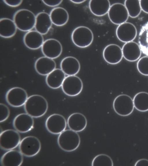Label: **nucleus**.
<instances>
[{"label": "nucleus", "instance_id": "1a4fd4ad", "mask_svg": "<svg viewBox=\"0 0 148 166\" xmlns=\"http://www.w3.org/2000/svg\"><path fill=\"white\" fill-rule=\"evenodd\" d=\"M62 91L66 95L75 96L79 94L83 88L81 79L75 75L66 77L61 86Z\"/></svg>", "mask_w": 148, "mask_h": 166}, {"label": "nucleus", "instance_id": "473e14b6", "mask_svg": "<svg viewBox=\"0 0 148 166\" xmlns=\"http://www.w3.org/2000/svg\"><path fill=\"white\" fill-rule=\"evenodd\" d=\"M42 1L47 6L51 7H55L60 4L62 0H42Z\"/></svg>", "mask_w": 148, "mask_h": 166}, {"label": "nucleus", "instance_id": "a878e982", "mask_svg": "<svg viewBox=\"0 0 148 166\" xmlns=\"http://www.w3.org/2000/svg\"><path fill=\"white\" fill-rule=\"evenodd\" d=\"M17 28L13 20L3 18L0 20V35L6 38H11L16 34Z\"/></svg>", "mask_w": 148, "mask_h": 166}, {"label": "nucleus", "instance_id": "20e7f679", "mask_svg": "<svg viewBox=\"0 0 148 166\" xmlns=\"http://www.w3.org/2000/svg\"><path fill=\"white\" fill-rule=\"evenodd\" d=\"M71 38L75 45L79 47L84 48L88 47L92 44L94 36L92 32L89 28L80 26L73 30Z\"/></svg>", "mask_w": 148, "mask_h": 166}, {"label": "nucleus", "instance_id": "0eeeda50", "mask_svg": "<svg viewBox=\"0 0 148 166\" xmlns=\"http://www.w3.org/2000/svg\"><path fill=\"white\" fill-rule=\"evenodd\" d=\"M21 137L17 131L8 129L3 131L0 135V146L5 150L14 149L19 146Z\"/></svg>", "mask_w": 148, "mask_h": 166}, {"label": "nucleus", "instance_id": "f704fd0d", "mask_svg": "<svg viewBox=\"0 0 148 166\" xmlns=\"http://www.w3.org/2000/svg\"><path fill=\"white\" fill-rule=\"evenodd\" d=\"M140 4L142 10L148 14V0H140Z\"/></svg>", "mask_w": 148, "mask_h": 166}, {"label": "nucleus", "instance_id": "423d86ee", "mask_svg": "<svg viewBox=\"0 0 148 166\" xmlns=\"http://www.w3.org/2000/svg\"><path fill=\"white\" fill-rule=\"evenodd\" d=\"M41 143L36 137L29 136L23 138L19 145V151L24 156L31 157L37 155L40 151Z\"/></svg>", "mask_w": 148, "mask_h": 166}, {"label": "nucleus", "instance_id": "dca6fc26", "mask_svg": "<svg viewBox=\"0 0 148 166\" xmlns=\"http://www.w3.org/2000/svg\"><path fill=\"white\" fill-rule=\"evenodd\" d=\"M56 64L53 59L45 56L40 57L36 61L34 68L39 75L47 76L56 68Z\"/></svg>", "mask_w": 148, "mask_h": 166}, {"label": "nucleus", "instance_id": "c756f323", "mask_svg": "<svg viewBox=\"0 0 148 166\" xmlns=\"http://www.w3.org/2000/svg\"><path fill=\"white\" fill-rule=\"evenodd\" d=\"M113 165L111 158L108 155L103 154L96 156L91 163L92 166H113Z\"/></svg>", "mask_w": 148, "mask_h": 166}, {"label": "nucleus", "instance_id": "b1692460", "mask_svg": "<svg viewBox=\"0 0 148 166\" xmlns=\"http://www.w3.org/2000/svg\"><path fill=\"white\" fill-rule=\"evenodd\" d=\"M50 16L52 24L57 26L66 24L69 19V14L66 9L60 7H56L51 11Z\"/></svg>", "mask_w": 148, "mask_h": 166}, {"label": "nucleus", "instance_id": "393cba45", "mask_svg": "<svg viewBox=\"0 0 148 166\" xmlns=\"http://www.w3.org/2000/svg\"><path fill=\"white\" fill-rule=\"evenodd\" d=\"M110 6L109 0H90L89 3L90 12L98 16H103L108 13Z\"/></svg>", "mask_w": 148, "mask_h": 166}, {"label": "nucleus", "instance_id": "f03ea898", "mask_svg": "<svg viewBox=\"0 0 148 166\" xmlns=\"http://www.w3.org/2000/svg\"><path fill=\"white\" fill-rule=\"evenodd\" d=\"M80 138L77 132L70 129L64 130L59 134L57 140L58 144L62 150L67 152L77 149L80 143Z\"/></svg>", "mask_w": 148, "mask_h": 166}, {"label": "nucleus", "instance_id": "bb28decb", "mask_svg": "<svg viewBox=\"0 0 148 166\" xmlns=\"http://www.w3.org/2000/svg\"><path fill=\"white\" fill-rule=\"evenodd\" d=\"M134 107L138 111L145 112L148 111V93L144 91L136 94L133 99Z\"/></svg>", "mask_w": 148, "mask_h": 166}, {"label": "nucleus", "instance_id": "7ed1b4c3", "mask_svg": "<svg viewBox=\"0 0 148 166\" xmlns=\"http://www.w3.org/2000/svg\"><path fill=\"white\" fill-rule=\"evenodd\" d=\"M36 16L31 11L22 9L17 11L14 14L13 20L18 29L20 30L28 32L34 27Z\"/></svg>", "mask_w": 148, "mask_h": 166}, {"label": "nucleus", "instance_id": "5701e85b", "mask_svg": "<svg viewBox=\"0 0 148 166\" xmlns=\"http://www.w3.org/2000/svg\"><path fill=\"white\" fill-rule=\"evenodd\" d=\"M65 77V74L61 69L56 68L47 76L46 82L49 87L57 89L62 86Z\"/></svg>", "mask_w": 148, "mask_h": 166}, {"label": "nucleus", "instance_id": "aec40b11", "mask_svg": "<svg viewBox=\"0 0 148 166\" xmlns=\"http://www.w3.org/2000/svg\"><path fill=\"white\" fill-rule=\"evenodd\" d=\"M23 161V155L19 151L8 150L2 156L1 164L3 166H20Z\"/></svg>", "mask_w": 148, "mask_h": 166}, {"label": "nucleus", "instance_id": "2eb2a0df", "mask_svg": "<svg viewBox=\"0 0 148 166\" xmlns=\"http://www.w3.org/2000/svg\"><path fill=\"white\" fill-rule=\"evenodd\" d=\"M34 124L33 117L27 113L17 115L13 121L14 127L18 132L25 133L30 131Z\"/></svg>", "mask_w": 148, "mask_h": 166}, {"label": "nucleus", "instance_id": "6e6552de", "mask_svg": "<svg viewBox=\"0 0 148 166\" xmlns=\"http://www.w3.org/2000/svg\"><path fill=\"white\" fill-rule=\"evenodd\" d=\"M28 98L27 93L23 89L19 87H12L7 92L5 99L10 106L18 107L24 105Z\"/></svg>", "mask_w": 148, "mask_h": 166}, {"label": "nucleus", "instance_id": "2f4dec72", "mask_svg": "<svg viewBox=\"0 0 148 166\" xmlns=\"http://www.w3.org/2000/svg\"><path fill=\"white\" fill-rule=\"evenodd\" d=\"M10 114V111L8 107L5 104H0V123L5 121L8 118Z\"/></svg>", "mask_w": 148, "mask_h": 166}, {"label": "nucleus", "instance_id": "ddd939ff", "mask_svg": "<svg viewBox=\"0 0 148 166\" xmlns=\"http://www.w3.org/2000/svg\"><path fill=\"white\" fill-rule=\"evenodd\" d=\"M41 51L46 57L54 59L61 54L62 47L60 43L54 39H49L45 41L41 47Z\"/></svg>", "mask_w": 148, "mask_h": 166}, {"label": "nucleus", "instance_id": "412c9836", "mask_svg": "<svg viewBox=\"0 0 148 166\" xmlns=\"http://www.w3.org/2000/svg\"><path fill=\"white\" fill-rule=\"evenodd\" d=\"M60 66L61 69L68 76L75 75L79 72L80 68L78 60L71 56L64 58L61 62Z\"/></svg>", "mask_w": 148, "mask_h": 166}, {"label": "nucleus", "instance_id": "c9c22d12", "mask_svg": "<svg viewBox=\"0 0 148 166\" xmlns=\"http://www.w3.org/2000/svg\"><path fill=\"white\" fill-rule=\"evenodd\" d=\"M135 166H148V160L145 159H140L135 163Z\"/></svg>", "mask_w": 148, "mask_h": 166}, {"label": "nucleus", "instance_id": "9b49d317", "mask_svg": "<svg viewBox=\"0 0 148 166\" xmlns=\"http://www.w3.org/2000/svg\"><path fill=\"white\" fill-rule=\"evenodd\" d=\"M67 123L64 116L58 114L50 115L45 122V127L48 131L53 134H60L65 130Z\"/></svg>", "mask_w": 148, "mask_h": 166}, {"label": "nucleus", "instance_id": "c85d7f7f", "mask_svg": "<svg viewBox=\"0 0 148 166\" xmlns=\"http://www.w3.org/2000/svg\"><path fill=\"white\" fill-rule=\"evenodd\" d=\"M124 5L128 12L129 15L132 18H135L140 14L142 9L140 0H125Z\"/></svg>", "mask_w": 148, "mask_h": 166}, {"label": "nucleus", "instance_id": "cd10ccee", "mask_svg": "<svg viewBox=\"0 0 148 166\" xmlns=\"http://www.w3.org/2000/svg\"><path fill=\"white\" fill-rule=\"evenodd\" d=\"M138 42L141 51L148 56V22L143 25L140 29Z\"/></svg>", "mask_w": 148, "mask_h": 166}, {"label": "nucleus", "instance_id": "f8f14e48", "mask_svg": "<svg viewBox=\"0 0 148 166\" xmlns=\"http://www.w3.org/2000/svg\"><path fill=\"white\" fill-rule=\"evenodd\" d=\"M116 33L117 38L120 41L126 43L132 41L135 38L137 31L133 24L126 22L118 26Z\"/></svg>", "mask_w": 148, "mask_h": 166}, {"label": "nucleus", "instance_id": "a211bd4d", "mask_svg": "<svg viewBox=\"0 0 148 166\" xmlns=\"http://www.w3.org/2000/svg\"><path fill=\"white\" fill-rule=\"evenodd\" d=\"M23 40L26 47L32 50L41 47L44 41L42 35L36 30L27 32L24 35Z\"/></svg>", "mask_w": 148, "mask_h": 166}, {"label": "nucleus", "instance_id": "e433bc0d", "mask_svg": "<svg viewBox=\"0 0 148 166\" xmlns=\"http://www.w3.org/2000/svg\"><path fill=\"white\" fill-rule=\"evenodd\" d=\"M86 0H70V1L72 2L76 3V4H80L82 3L85 1Z\"/></svg>", "mask_w": 148, "mask_h": 166}, {"label": "nucleus", "instance_id": "4468645a", "mask_svg": "<svg viewBox=\"0 0 148 166\" xmlns=\"http://www.w3.org/2000/svg\"><path fill=\"white\" fill-rule=\"evenodd\" d=\"M103 56L104 60L111 64L119 63L123 57L122 49L118 45L114 44H109L105 47Z\"/></svg>", "mask_w": 148, "mask_h": 166}, {"label": "nucleus", "instance_id": "f257e3e1", "mask_svg": "<svg viewBox=\"0 0 148 166\" xmlns=\"http://www.w3.org/2000/svg\"><path fill=\"white\" fill-rule=\"evenodd\" d=\"M26 113L34 118H39L44 115L48 108L46 100L42 96L33 95L28 97L24 105Z\"/></svg>", "mask_w": 148, "mask_h": 166}, {"label": "nucleus", "instance_id": "72a5a7b5", "mask_svg": "<svg viewBox=\"0 0 148 166\" xmlns=\"http://www.w3.org/2000/svg\"><path fill=\"white\" fill-rule=\"evenodd\" d=\"M7 5L13 7H15L20 5L23 2L22 0H3Z\"/></svg>", "mask_w": 148, "mask_h": 166}, {"label": "nucleus", "instance_id": "f3484780", "mask_svg": "<svg viewBox=\"0 0 148 166\" xmlns=\"http://www.w3.org/2000/svg\"><path fill=\"white\" fill-rule=\"evenodd\" d=\"M123 57L127 60L132 62L136 61L140 58L141 51L139 45L132 41L125 43L122 48Z\"/></svg>", "mask_w": 148, "mask_h": 166}, {"label": "nucleus", "instance_id": "7c9ffc66", "mask_svg": "<svg viewBox=\"0 0 148 166\" xmlns=\"http://www.w3.org/2000/svg\"><path fill=\"white\" fill-rule=\"evenodd\" d=\"M137 68L140 74L148 76V56L143 57L139 60L137 63Z\"/></svg>", "mask_w": 148, "mask_h": 166}, {"label": "nucleus", "instance_id": "39448f33", "mask_svg": "<svg viewBox=\"0 0 148 166\" xmlns=\"http://www.w3.org/2000/svg\"><path fill=\"white\" fill-rule=\"evenodd\" d=\"M113 107L117 114L123 117L130 115L134 108L133 99L130 96L125 94L119 95L115 98Z\"/></svg>", "mask_w": 148, "mask_h": 166}, {"label": "nucleus", "instance_id": "6ab92c4d", "mask_svg": "<svg viewBox=\"0 0 148 166\" xmlns=\"http://www.w3.org/2000/svg\"><path fill=\"white\" fill-rule=\"evenodd\" d=\"M67 123L70 129L76 132H79L85 129L87 121L84 115L79 112H75L69 116Z\"/></svg>", "mask_w": 148, "mask_h": 166}, {"label": "nucleus", "instance_id": "9d476101", "mask_svg": "<svg viewBox=\"0 0 148 166\" xmlns=\"http://www.w3.org/2000/svg\"><path fill=\"white\" fill-rule=\"evenodd\" d=\"M108 14L111 22L119 25L126 22L129 16L125 5L120 3H114L111 5Z\"/></svg>", "mask_w": 148, "mask_h": 166}, {"label": "nucleus", "instance_id": "4be33fe9", "mask_svg": "<svg viewBox=\"0 0 148 166\" xmlns=\"http://www.w3.org/2000/svg\"><path fill=\"white\" fill-rule=\"evenodd\" d=\"M52 24L49 14L45 12H40L36 16L34 28L36 30L44 35L48 32Z\"/></svg>", "mask_w": 148, "mask_h": 166}]
</instances>
